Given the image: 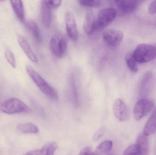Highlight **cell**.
<instances>
[{
	"mask_svg": "<svg viewBox=\"0 0 156 155\" xmlns=\"http://www.w3.org/2000/svg\"><path fill=\"white\" fill-rule=\"evenodd\" d=\"M17 129L22 133L27 134H37L39 133V128L35 125L31 123H20L17 126Z\"/></svg>",
	"mask_w": 156,
	"mask_h": 155,
	"instance_id": "cell-20",
	"label": "cell"
},
{
	"mask_svg": "<svg viewBox=\"0 0 156 155\" xmlns=\"http://www.w3.org/2000/svg\"><path fill=\"white\" fill-rule=\"evenodd\" d=\"M25 24L27 29L33 34L37 41L39 42H41L43 39L41 32L36 23L33 20H28L25 22Z\"/></svg>",
	"mask_w": 156,
	"mask_h": 155,
	"instance_id": "cell-18",
	"label": "cell"
},
{
	"mask_svg": "<svg viewBox=\"0 0 156 155\" xmlns=\"http://www.w3.org/2000/svg\"><path fill=\"white\" fill-rule=\"evenodd\" d=\"M47 4L51 7V9H55L58 8L61 5V1H46Z\"/></svg>",
	"mask_w": 156,
	"mask_h": 155,
	"instance_id": "cell-26",
	"label": "cell"
},
{
	"mask_svg": "<svg viewBox=\"0 0 156 155\" xmlns=\"http://www.w3.org/2000/svg\"><path fill=\"white\" fill-rule=\"evenodd\" d=\"M153 85V72L149 71L143 76L140 83L139 94L141 96H145L152 91Z\"/></svg>",
	"mask_w": 156,
	"mask_h": 155,
	"instance_id": "cell-11",
	"label": "cell"
},
{
	"mask_svg": "<svg viewBox=\"0 0 156 155\" xmlns=\"http://www.w3.org/2000/svg\"><path fill=\"white\" fill-rule=\"evenodd\" d=\"M154 106L153 101L146 98H143L136 104L133 109V115L136 121H139L147 115Z\"/></svg>",
	"mask_w": 156,
	"mask_h": 155,
	"instance_id": "cell-6",
	"label": "cell"
},
{
	"mask_svg": "<svg viewBox=\"0 0 156 155\" xmlns=\"http://www.w3.org/2000/svg\"><path fill=\"white\" fill-rule=\"evenodd\" d=\"M57 147L56 143L50 142L45 145L41 149L29 151L24 155H54Z\"/></svg>",
	"mask_w": 156,
	"mask_h": 155,
	"instance_id": "cell-13",
	"label": "cell"
},
{
	"mask_svg": "<svg viewBox=\"0 0 156 155\" xmlns=\"http://www.w3.org/2000/svg\"><path fill=\"white\" fill-rule=\"evenodd\" d=\"M49 47L56 56L62 58L66 54L67 48L66 38L61 34H56L49 42Z\"/></svg>",
	"mask_w": 156,
	"mask_h": 155,
	"instance_id": "cell-4",
	"label": "cell"
},
{
	"mask_svg": "<svg viewBox=\"0 0 156 155\" xmlns=\"http://www.w3.org/2000/svg\"><path fill=\"white\" fill-rule=\"evenodd\" d=\"M17 41L19 45L27 57L33 62L37 63L38 58L26 39L23 35H19L17 36Z\"/></svg>",
	"mask_w": 156,
	"mask_h": 155,
	"instance_id": "cell-12",
	"label": "cell"
},
{
	"mask_svg": "<svg viewBox=\"0 0 156 155\" xmlns=\"http://www.w3.org/2000/svg\"><path fill=\"white\" fill-rule=\"evenodd\" d=\"M27 72L38 89L48 97L51 100H57L58 98V94L55 89L48 84L32 66H26Z\"/></svg>",
	"mask_w": 156,
	"mask_h": 155,
	"instance_id": "cell-1",
	"label": "cell"
},
{
	"mask_svg": "<svg viewBox=\"0 0 156 155\" xmlns=\"http://www.w3.org/2000/svg\"><path fill=\"white\" fill-rule=\"evenodd\" d=\"M12 8L16 15L17 19L21 22H25V15L24 8L22 1H10Z\"/></svg>",
	"mask_w": 156,
	"mask_h": 155,
	"instance_id": "cell-16",
	"label": "cell"
},
{
	"mask_svg": "<svg viewBox=\"0 0 156 155\" xmlns=\"http://www.w3.org/2000/svg\"><path fill=\"white\" fill-rule=\"evenodd\" d=\"M51 7L47 4L46 1H41L40 6L41 20L45 27H50L52 23V15Z\"/></svg>",
	"mask_w": 156,
	"mask_h": 155,
	"instance_id": "cell-14",
	"label": "cell"
},
{
	"mask_svg": "<svg viewBox=\"0 0 156 155\" xmlns=\"http://www.w3.org/2000/svg\"><path fill=\"white\" fill-rule=\"evenodd\" d=\"M5 56L6 61L9 64V65L13 68H14V69L16 68V61L15 57L12 52L9 48H7L5 50Z\"/></svg>",
	"mask_w": 156,
	"mask_h": 155,
	"instance_id": "cell-23",
	"label": "cell"
},
{
	"mask_svg": "<svg viewBox=\"0 0 156 155\" xmlns=\"http://www.w3.org/2000/svg\"><path fill=\"white\" fill-rule=\"evenodd\" d=\"M136 144L144 155H149V148L147 136L144 133L138 136L136 140Z\"/></svg>",
	"mask_w": 156,
	"mask_h": 155,
	"instance_id": "cell-19",
	"label": "cell"
},
{
	"mask_svg": "<svg viewBox=\"0 0 156 155\" xmlns=\"http://www.w3.org/2000/svg\"><path fill=\"white\" fill-rule=\"evenodd\" d=\"M123 155H143L136 144L131 145L125 151Z\"/></svg>",
	"mask_w": 156,
	"mask_h": 155,
	"instance_id": "cell-24",
	"label": "cell"
},
{
	"mask_svg": "<svg viewBox=\"0 0 156 155\" xmlns=\"http://www.w3.org/2000/svg\"><path fill=\"white\" fill-rule=\"evenodd\" d=\"M104 134V131L103 129H100V130H98L97 132H96V133L95 134L94 136V139L96 141H97V140H99L102 136Z\"/></svg>",
	"mask_w": 156,
	"mask_h": 155,
	"instance_id": "cell-29",
	"label": "cell"
},
{
	"mask_svg": "<svg viewBox=\"0 0 156 155\" xmlns=\"http://www.w3.org/2000/svg\"><path fill=\"white\" fill-rule=\"evenodd\" d=\"M148 12L151 15L156 14V0L152 2L148 8Z\"/></svg>",
	"mask_w": 156,
	"mask_h": 155,
	"instance_id": "cell-28",
	"label": "cell"
},
{
	"mask_svg": "<svg viewBox=\"0 0 156 155\" xmlns=\"http://www.w3.org/2000/svg\"><path fill=\"white\" fill-rule=\"evenodd\" d=\"M79 3L82 6L85 7H97L100 6L101 2L98 0H88V1H79Z\"/></svg>",
	"mask_w": 156,
	"mask_h": 155,
	"instance_id": "cell-25",
	"label": "cell"
},
{
	"mask_svg": "<svg viewBox=\"0 0 156 155\" xmlns=\"http://www.w3.org/2000/svg\"><path fill=\"white\" fill-rule=\"evenodd\" d=\"M133 52L137 63L148 62L156 58V48L154 44H141Z\"/></svg>",
	"mask_w": 156,
	"mask_h": 155,
	"instance_id": "cell-2",
	"label": "cell"
},
{
	"mask_svg": "<svg viewBox=\"0 0 156 155\" xmlns=\"http://www.w3.org/2000/svg\"><path fill=\"white\" fill-rule=\"evenodd\" d=\"M156 132V109L149 117L144 128V134L147 136H150Z\"/></svg>",
	"mask_w": 156,
	"mask_h": 155,
	"instance_id": "cell-17",
	"label": "cell"
},
{
	"mask_svg": "<svg viewBox=\"0 0 156 155\" xmlns=\"http://www.w3.org/2000/svg\"><path fill=\"white\" fill-rule=\"evenodd\" d=\"M117 12L114 8H104L99 12L96 19V30L101 29L110 24L115 19Z\"/></svg>",
	"mask_w": 156,
	"mask_h": 155,
	"instance_id": "cell-5",
	"label": "cell"
},
{
	"mask_svg": "<svg viewBox=\"0 0 156 155\" xmlns=\"http://www.w3.org/2000/svg\"><path fill=\"white\" fill-rule=\"evenodd\" d=\"M1 108L2 112L7 114L29 113L32 111L24 103L16 98L5 100L2 103Z\"/></svg>",
	"mask_w": 156,
	"mask_h": 155,
	"instance_id": "cell-3",
	"label": "cell"
},
{
	"mask_svg": "<svg viewBox=\"0 0 156 155\" xmlns=\"http://www.w3.org/2000/svg\"><path fill=\"white\" fill-rule=\"evenodd\" d=\"M113 112L115 117L121 122L129 118V112L126 104L121 98L116 99L113 105Z\"/></svg>",
	"mask_w": 156,
	"mask_h": 155,
	"instance_id": "cell-9",
	"label": "cell"
},
{
	"mask_svg": "<svg viewBox=\"0 0 156 155\" xmlns=\"http://www.w3.org/2000/svg\"><path fill=\"white\" fill-rule=\"evenodd\" d=\"M113 143L110 140H106L102 142L97 147L95 153L97 155L106 154L112 148Z\"/></svg>",
	"mask_w": 156,
	"mask_h": 155,
	"instance_id": "cell-22",
	"label": "cell"
},
{
	"mask_svg": "<svg viewBox=\"0 0 156 155\" xmlns=\"http://www.w3.org/2000/svg\"><path fill=\"white\" fill-rule=\"evenodd\" d=\"M143 2V1L136 0H117L115 5L122 13L130 14L133 13Z\"/></svg>",
	"mask_w": 156,
	"mask_h": 155,
	"instance_id": "cell-10",
	"label": "cell"
},
{
	"mask_svg": "<svg viewBox=\"0 0 156 155\" xmlns=\"http://www.w3.org/2000/svg\"><path fill=\"white\" fill-rule=\"evenodd\" d=\"M79 155H98L95 153H94L92 151L90 147H87L83 148Z\"/></svg>",
	"mask_w": 156,
	"mask_h": 155,
	"instance_id": "cell-27",
	"label": "cell"
},
{
	"mask_svg": "<svg viewBox=\"0 0 156 155\" xmlns=\"http://www.w3.org/2000/svg\"><path fill=\"white\" fill-rule=\"evenodd\" d=\"M96 19L93 14L91 12L87 13L85 16V21L83 23V30L88 35H90L96 31Z\"/></svg>",
	"mask_w": 156,
	"mask_h": 155,
	"instance_id": "cell-15",
	"label": "cell"
},
{
	"mask_svg": "<svg viewBox=\"0 0 156 155\" xmlns=\"http://www.w3.org/2000/svg\"><path fill=\"white\" fill-rule=\"evenodd\" d=\"M65 20L69 37L72 41H77L78 37V27L74 15L71 12H67L65 14Z\"/></svg>",
	"mask_w": 156,
	"mask_h": 155,
	"instance_id": "cell-8",
	"label": "cell"
},
{
	"mask_svg": "<svg viewBox=\"0 0 156 155\" xmlns=\"http://www.w3.org/2000/svg\"><path fill=\"white\" fill-rule=\"evenodd\" d=\"M125 59L130 71L133 73L137 72L138 71L137 62L134 56L133 52L131 51L128 52L126 54Z\"/></svg>",
	"mask_w": 156,
	"mask_h": 155,
	"instance_id": "cell-21",
	"label": "cell"
},
{
	"mask_svg": "<svg viewBox=\"0 0 156 155\" xmlns=\"http://www.w3.org/2000/svg\"><path fill=\"white\" fill-rule=\"evenodd\" d=\"M154 45H155V47H156V43L154 44Z\"/></svg>",
	"mask_w": 156,
	"mask_h": 155,
	"instance_id": "cell-30",
	"label": "cell"
},
{
	"mask_svg": "<svg viewBox=\"0 0 156 155\" xmlns=\"http://www.w3.org/2000/svg\"><path fill=\"white\" fill-rule=\"evenodd\" d=\"M103 38L105 42L110 47L116 48L122 42L123 34L122 31L119 30L108 29L104 32Z\"/></svg>",
	"mask_w": 156,
	"mask_h": 155,
	"instance_id": "cell-7",
	"label": "cell"
}]
</instances>
